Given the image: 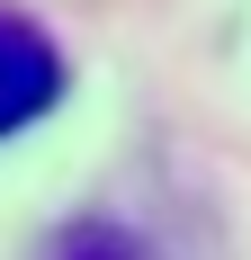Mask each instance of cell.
I'll return each mask as SVG.
<instances>
[{"label":"cell","instance_id":"cell-1","mask_svg":"<svg viewBox=\"0 0 251 260\" xmlns=\"http://www.w3.org/2000/svg\"><path fill=\"white\" fill-rule=\"evenodd\" d=\"M63 90H72L63 45H54L36 18L0 9V144H9V135H27L36 117H54V99H63Z\"/></svg>","mask_w":251,"mask_h":260},{"label":"cell","instance_id":"cell-2","mask_svg":"<svg viewBox=\"0 0 251 260\" xmlns=\"http://www.w3.org/2000/svg\"><path fill=\"white\" fill-rule=\"evenodd\" d=\"M45 260H144V242L125 234V224H108V215H81V224H63V234H54Z\"/></svg>","mask_w":251,"mask_h":260}]
</instances>
